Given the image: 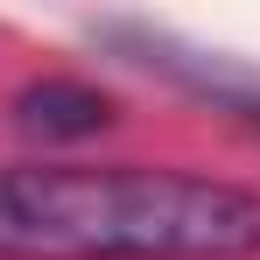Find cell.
Wrapping results in <instances>:
<instances>
[{
  "instance_id": "1",
  "label": "cell",
  "mask_w": 260,
  "mask_h": 260,
  "mask_svg": "<svg viewBox=\"0 0 260 260\" xmlns=\"http://www.w3.org/2000/svg\"><path fill=\"white\" fill-rule=\"evenodd\" d=\"M260 190L169 162H0V260H253Z\"/></svg>"
},
{
  "instance_id": "2",
  "label": "cell",
  "mask_w": 260,
  "mask_h": 260,
  "mask_svg": "<svg viewBox=\"0 0 260 260\" xmlns=\"http://www.w3.org/2000/svg\"><path fill=\"white\" fill-rule=\"evenodd\" d=\"M106 43L127 49L141 71H162L169 85H183V91H197V99H211V106H225V113H239L246 127H260V71H239V63H225L211 49H183L176 36L134 28V21H113Z\"/></svg>"
},
{
  "instance_id": "3",
  "label": "cell",
  "mask_w": 260,
  "mask_h": 260,
  "mask_svg": "<svg viewBox=\"0 0 260 260\" xmlns=\"http://www.w3.org/2000/svg\"><path fill=\"white\" fill-rule=\"evenodd\" d=\"M14 127L28 141H91L113 127V99L85 78H36L14 91Z\"/></svg>"
}]
</instances>
